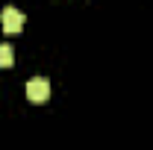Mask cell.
<instances>
[{"label": "cell", "instance_id": "6da1fadb", "mask_svg": "<svg viewBox=\"0 0 153 150\" xmlns=\"http://www.w3.org/2000/svg\"><path fill=\"white\" fill-rule=\"evenodd\" d=\"M0 24H3V30H6L9 36H18L21 30H24V15H21L15 6H6V9L0 12Z\"/></svg>", "mask_w": 153, "mask_h": 150}, {"label": "cell", "instance_id": "7a4b0ae2", "mask_svg": "<svg viewBox=\"0 0 153 150\" xmlns=\"http://www.w3.org/2000/svg\"><path fill=\"white\" fill-rule=\"evenodd\" d=\"M27 97H30V103H44V100L50 97V82H47L44 76L30 79V82H27Z\"/></svg>", "mask_w": 153, "mask_h": 150}, {"label": "cell", "instance_id": "3957f363", "mask_svg": "<svg viewBox=\"0 0 153 150\" xmlns=\"http://www.w3.org/2000/svg\"><path fill=\"white\" fill-rule=\"evenodd\" d=\"M15 65V53L9 44H0V68H12Z\"/></svg>", "mask_w": 153, "mask_h": 150}]
</instances>
